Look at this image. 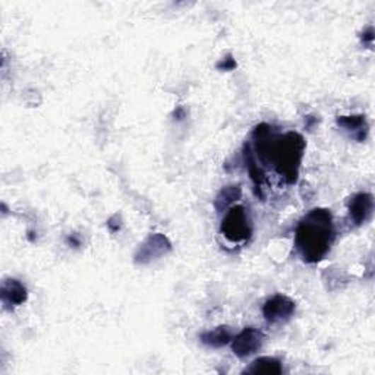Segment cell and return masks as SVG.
Here are the masks:
<instances>
[{
    "label": "cell",
    "mask_w": 375,
    "mask_h": 375,
    "mask_svg": "<svg viewBox=\"0 0 375 375\" xmlns=\"http://www.w3.org/2000/svg\"><path fill=\"white\" fill-rule=\"evenodd\" d=\"M255 158L262 164H272L275 171L287 182L295 183L299 176L301 161L305 151V139L298 132L283 135L268 123H261L253 132Z\"/></svg>",
    "instance_id": "cell-1"
},
{
    "label": "cell",
    "mask_w": 375,
    "mask_h": 375,
    "mask_svg": "<svg viewBox=\"0 0 375 375\" xmlns=\"http://www.w3.org/2000/svg\"><path fill=\"white\" fill-rule=\"evenodd\" d=\"M243 372L254 375H280L283 372V367L282 362L276 358L262 357L255 359Z\"/></svg>",
    "instance_id": "cell-9"
},
{
    "label": "cell",
    "mask_w": 375,
    "mask_h": 375,
    "mask_svg": "<svg viewBox=\"0 0 375 375\" xmlns=\"http://www.w3.org/2000/svg\"><path fill=\"white\" fill-rule=\"evenodd\" d=\"M335 241V224L330 210L314 208L299 221L295 245L306 262H318L330 251Z\"/></svg>",
    "instance_id": "cell-2"
},
{
    "label": "cell",
    "mask_w": 375,
    "mask_h": 375,
    "mask_svg": "<svg viewBox=\"0 0 375 375\" xmlns=\"http://www.w3.org/2000/svg\"><path fill=\"white\" fill-rule=\"evenodd\" d=\"M221 233L231 242H245L253 235V221L242 205L231 207L221 221Z\"/></svg>",
    "instance_id": "cell-3"
},
{
    "label": "cell",
    "mask_w": 375,
    "mask_h": 375,
    "mask_svg": "<svg viewBox=\"0 0 375 375\" xmlns=\"http://www.w3.org/2000/svg\"><path fill=\"white\" fill-rule=\"evenodd\" d=\"M242 195V190L241 186L238 185H231V186H226L220 191V194L217 195L214 205L219 212L226 210V208H231V205L238 201Z\"/></svg>",
    "instance_id": "cell-12"
},
{
    "label": "cell",
    "mask_w": 375,
    "mask_h": 375,
    "mask_svg": "<svg viewBox=\"0 0 375 375\" xmlns=\"http://www.w3.org/2000/svg\"><path fill=\"white\" fill-rule=\"evenodd\" d=\"M262 342V333L254 327H248L243 328L238 336H235V339H232V350L236 357L248 358L261 349Z\"/></svg>",
    "instance_id": "cell-4"
},
{
    "label": "cell",
    "mask_w": 375,
    "mask_h": 375,
    "mask_svg": "<svg viewBox=\"0 0 375 375\" xmlns=\"http://www.w3.org/2000/svg\"><path fill=\"white\" fill-rule=\"evenodd\" d=\"M168 251H171V242L168 241V238L163 236L161 233H154L150 235L139 245L135 255V261L141 264H147L151 260L161 257Z\"/></svg>",
    "instance_id": "cell-6"
},
{
    "label": "cell",
    "mask_w": 375,
    "mask_h": 375,
    "mask_svg": "<svg viewBox=\"0 0 375 375\" xmlns=\"http://www.w3.org/2000/svg\"><path fill=\"white\" fill-rule=\"evenodd\" d=\"M0 296L6 306H18L27 301V287L16 279H6L0 289Z\"/></svg>",
    "instance_id": "cell-8"
},
{
    "label": "cell",
    "mask_w": 375,
    "mask_h": 375,
    "mask_svg": "<svg viewBox=\"0 0 375 375\" xmlns=\"http://www.w3.org/2000/svg\"><path fill=\"white\" fill-rule=\"evenodd\" d=\"M219 69H223V71H232L236 68V62L232 56H227L226 59H223L220 64L217 65Z\"/></svg>",
    "instance_id": "cell-13"
},
{
    "label": "cell",
    "mask_w": 375,
    "mask_h": 375,
    "mask_svg": "<svg viewBox=\"0 0 375 375\" xmlns=\"http://www.w3.org/2000/svg\"><path fill=\"white\" fill-rule=\"evenodd\" d=\"M374 212V198L368 192H361L353 197L349 202V216L357 226L364 224Z\"/></svg>",
    "instance_id": "cell-7"
},
{
    "label": "cell",
    "mask_w": 375,
    "mask_h": 375,
    "mask_svg": "<svg viewBox=\"0 0 375 375\" xmlns=\"http://www.w3.org/2000/svg\"><path fill=\"white\" fill-rule=\"evenodd\" d=\"M338 125L347 131L358 132V139L362 141L368 132V125L365 120V116L357 115V116H339Z\"/></svg>",
    "instance_id": "cell-11"
},
{
    "label": "cell",
    "mask_w": 375,
    "mask_h": 375,
    "mask_svg": "<svg viewBox=\"0 0 375 375\" xmlns=\"http://www.w3.org/2000/svg\"><path fill=\"white\" fill-rule=\"evenodd\" d=\"M295 312V302L284 295L270 298L262 308V314L268 323H282L289 320Z\"/></svg>",
    "instance_id": "cell-5"
},
{
    "label": "cell",
    "mask_w": 375,
    "mask_h": 375,
    "mask_svg": "<svg viewBox=\"0 0 375 375\" xmlns=\"http://www.w3.org/2000/svg\"><path fill=\"white\" fill-rule=\"evenodd\" d=\"M372 40H374V35H372V28L369 27L368 30H367V33H364V41H367V43H372Z\"/></svg>",
    "instance_id": "cell-14"
},
{
    "label": "cell",
    "mask_w": 375,
    "mask_h": 375,
    "mask_svg": "<svg viewBox=\"0 0 375 375\" xmlns=\"http://www.w3.org/2000/svg\"><path fill=\"white\" fill-rule=\"evenodd\" d=\"M232 330L227 325H220L213 330H208L201 335V342L210 347H223L232 342Z\"/></svg>",
    "instance_id": "cell-10"
}]
</instances>
